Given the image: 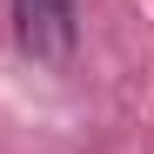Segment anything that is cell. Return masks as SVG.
I'll use <instances>...</instances> for the list:
<instances>
[{"label":"cell","instance_id":"obj_1","mask_svg":"<svg viewBox=\"0 0 154 154\" xmlns=\"http://www.w3.org/2000/svg\"><path fill=\"white\" fill-rule=\"evenodd\" d=\"M20 47L34 60H67L74 54V0H14Z\"/></svg>","mask_w":154,"mask_h":154}]
</instances>
